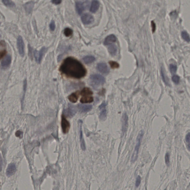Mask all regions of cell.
I'll return each instance as SVG.
<instances>
[{"label": "cell", "mask_w": 190, "mask_h": 190, "mask_svg": "<svg viewBox=\"0 0 190 190\" xmlns=\"http://www.w3.org/2000/svg\"><path fill=\"white\" fill-rule=\"evenodd\" d=\"M181 35L182 37L185 41L188 42H190V37L188 33L186 31H183L182 32Z\"/></svg>", "instance_id": "27"}, {"label": "cell", "mask_w": 190, "mask_h": 190, "mask_svg": "<svg viewBox=\"0 0 190 190\" xmlns=\"http://www.w3.org/2000/svg\"><path fill=\"white\" fill-rule=\"evenodd\" d=\"M165 159L166 163L167 165L168 166L169 163H170V161H169V155L168 153H167L166 155Z\"/></svg>", "instance_id": "34"}, {"label": "cell", "mask_w": 190, "mask_h": 190, "mask_svg": "<svg viewBox=\"0 0 190 190\" xmlns=\"http://www.w3.org/2000/svg\"><path fill=\"white\" fill-rule=\"evenodd\" d=\"M80 140L81 142V149L83 150H85L86 149V144H85V141H84V138H83V133L82 130V122L81 121H80Z\"/></svg>", "instance_id": "18"}, {"label": "cell", "mask_w": 190, "mask_h": 190, "mask_svg": "<svg viewBox=\"0 0 190 190\" xmlns=\"http://www.w3.org/2000/svg\"><path fill=\"white\" fill-rule=\"evenodd\" d=\"M62 73L70 77L80 79L86 75L87 70L82 64L73 57H69L63 61L60 68Z\"/></svg>", "instance_id": "1"}, {"label": "cell", "mask_w": 190, "mask_h": 190, "mask_svg": "<svg viewBox=\"0 0 190 190\" xmlns=\"http://www.w3.org/2000/svg\"><path fill=\"white\" fill-rule=\"evenodd\" d=\"M2 2L4 5L9 7H13L15 6V3L12 1L10 0H3Z\"/></svg>", "instance_id": "26"}, {"label": "cell", "mask_w": 190, "mask_h": 190, "mask_svg": "<svg viewBox=\"0 0 190 190\" xmlns=\"http://www.w3.org/2000/svg\"><path fill=\"white\" fill-rule=\"evenodd\" d=\"M46 51V48L45 47H43L39 51H34V56L35 60L38 64L41 63L43 59V56L45 53Z\"/></svg>", "instance_id": "7"}, {"label": "cell", "mask_w": 190, "mask_h": 190, "mask_svg": "<svg viewBox=\"0 0 190 190\" xmlns=\"http://www.w3.org/2000/svg\"><path fill=\"white\" fill-rule=\"evenodd\" d=\"M80 93L79 91L72 93L68 97L69 101L71 103H76L77 101L79 96Z\"/></svg>", "instance_id": "19"}, {"label": "cell", "mask_w": 190, "mask_h": 190, "mask_svg": "<svg viewBox=\"0 0 190 190\" xmlns=\"http://www.w3.org/2000/svg\"><path fill=\"white\" fill-rule=\"evenodd\" d=\"M109 64H110V67L113 69L117 68L119 67V64L116 62L113 61H111L109 62Z\"/></svg>", "instance_id": "29"}, {"label": "cell", "mask_w": 190, "mask_h": 190, "mask_svg": "<svg viewBox=\"0 0 190 190\" xmlns=\"http://www.w3.org/2000/svg\"><path fill=\"white\" fill-rule=\"evenodd\" d=\"M78 108L81 113H87L89 112L92 109V106L90 105L81 104L78 105Z\"/></svg>", "instance_id": "14"}, {"label": "cell", "mask_w": 190, "mask_h": 190, "mask_svg": "<svg viewBox=\"0 0 190 190\" xmlns=\"http://www.w3.org/2000/svg\"><path fill=\"white\" fill-rule=\"evenodd\" d=\"M11 57L10 55H8L2 60L1 63V66L3 68L6 69L8 68L11 62Z\"/></svg>", "instance_id": "13"}, {"label": "cell", "mask_w": 190, "mask_h": 190, "mask_svg": "<svg viewBox=\"0 0 190 190\" xmlns=\"http://www.w3.org/2000/svg\"><path fill=\"white\" fill-rule=\"evenodd\" d=\"M94 101V98L93 97L90 96H84L81 98L80 102L82 103H91Z\"/></svg>", "instance_id": "22"}, {"label": "cell", "mask_w": 190, "mask_h": 190, "mask_svg": "<svg viewBox=\"0 0 190 190\" xmlns=\"http://www.w3.org/2000/svg\"><path fill=\"white\" fill-rule=\"evenodd\" d=\"M128 126V117L126 113L123 115L122 117V130L123 133L126 132Z\"/></svg>", "instance_id": "16"}, {"label": "cell", "mask_w": 190, "mask_h": 190, "mask_svg": "<svg viewBox=\"0 0 190 190\" xmlns=\"http://www.w3.org/2000/svg\"><path fill=\"white\" fill-rule=\"evenodd\" d=\"M97 68L100 72L103 74H108L110 72L109 68L105 63L101 62L98 63L97 64Z\"/></svg>", "instance_id": "11"}, {"label": "cell", "mask_w": 190, "mask_h": 190, "mask_svg": "<svg viewBox=\"0 0 190 190\" xmlns=\"http://www.w3.org/2000/svg\"><path fill=\"white\" fill-rule=\"evenodd\" d=\"M81 19L82 23L85 25L91 24L94 20L93 16L91 14L88 13H85L82 15Z\"/></svg>", "instance_id": "9"}, {"label": "cell", "mask_w": 190, "mask_h": 190, "mask_svg": "<svg viewBox=\"0 0 190 190\" xmlns=\"http://www.w3.org/2000/svg\"><path fill=\"white\" fill-rule=\"evenodd\" d=\"M143 134H144V133L142 130L140 131L139 133L138 137H137L135 149H134V152L131 157V162L132 163H134L138 159V157L139 149L140 147L141 142V139L143 137Z\"/></svg>", "instance_id": "2"}, {"label": "cell", "mask_w": 190, "mask_h": 190, "mask_svg": "<svg viewBox=\"0 0 190 190\" xmlns=\"http://www.w3.org/2000/svg\"><path fill=\"white\" fill-rule=\"evenodd\" d=\"M88 1H77L76 2V11L78 14L80 15L85 10L87 7Z\"/></svg>", "instance_id": "5"}, {"label": "cell", "mask_w": 190, "mask_h": 190, "mask_svg": "<svg viewBox=\"0 0 190 190\" xmlns=\"http://www.w3.org/2000/svg\"><path fill=\"white\" fill-rule=\"evenodd\" d=\"M65 115L63 114L62 115L61 128L63 133L64 134H67L69 131L70 128V124L66 118Z\"/></svg>", "instance_id": "4"}, {"label": "cell", "mask_w": 190, "mask_h": 190, "mask_svg": "<svg viewBox=\"0 0 190 190\" xmlns=\"http://www.w3.org/2000/svg\"><path fill=\"white\" fill-rule=\"evenodd\" d=\"M169 68H170V71L171 73H174L176 72V71H177V67L176 65L171 64H170Z\"/></svg>", "instance_id": "30"}, {"label": "cell", "mask_w": 190, "mask_h": 190, "mask_svg": "<svg viewBox=\"0 0 190 190\" xmlns=\"http://www.w3.org/2000/svg\"><path fill=\"white\" fill-rule=\"evenodd\" d=\"M106 105V103L104 102L99 107V110L101 111L99 114V118L102 121L105 120L106 119L107 110L105 108Z\"/></svg>", "instance_id": "8"}, {"label": "cell", "mask_w": 190, "mask_h": 190, "mask_svg": "<svg viewBox=\"0 0 190 190\" xmlns=\"http://www.w3.org/2000/svg\"><path fill=\"white\" fill-rule=\"evenodd\" d=\"M22 132L21 131H17L16 133V136H17L18 137H19L20 136L22 135V134H21Z\"/></svg>", "instance_id": "38"}, {"label": "cell", "mask_w": 190, "mask_h": 190, "mask_svg": "<svg viewBox=\"0 0 190 190\" xmlns=\"http://www.w3.org/2000/svg\"><path fill=\"white\" fill-rule=\"evenodd\" d=\"M141 182V177L140 176H138L136 178V183H135V186L137 188H138L140 186Z\"/></svg>", "instance_id": "32"}, {"label": "cell", "mask_w": 190, "mask_h": 190, "mask_svg": "<svg viewBox=\"0 0 190 190\" xmlns=\"http://www.w3.org/2000/svg\"></svg>", "instance_id": "40"}, {"label": "cell", "mask_w": 190, "mask_h": 190, "mask_svg": "<svg viewBox=\"0 0 190 190\" xmlns=\"http://www.w3.org/2000/svg\"><path fill=\"white\" fill-rule=\"evenodd\" d=\"M50 29L52 31H54L55 29V24L54 20H52L51 21V23L50 24Z\"/></svg>", "instance_id": "33"}, {"label": "cell", "mask_w": 190, "mask_h": 190, "mask_svg": "<svg viewBox=\"0 0 190 190\" xmlns=\"http://www.w3.org/2000/svg\"><path fill=\"white\" fill-rule=\"evenodd\" d=\"M34 3L33 1H30L27 3L25 4L24 8L27 12L30 13L32 11L33 7H34Z\"/></svg>", "instance_id": "23"}, {"label": "cell", "mask_w": 190, "mask_h": 190, "mask_svg": "<svg viewBox=\"0 0 190 190\" xmlns=\"http://www.w3.org/2000/svg\"><path fill=\"white\" fill-rule=\"evenodd\" d=\"M80 94L82 96H88L92 95L93 94V92L91 91V89L89 88H84L81 90L80 93Z\"/></svg>", "instance_id": "21"}, {"label": "cell", "mask_w": 190, "mask_h": 190, "mask_svg": "<svg viewBox=\"0 0 190 190\" xmlns=\"http://www.w3.org/2000/svg\"><path fill=\"white\" fill-rule=\"evenodd\" d=\"M99 7V3L98 1H93L91 3L90 11L94 13L97 11Z\"/></svg>", "instance_id": "17"}, {"label": "cell", "mask_w": 190, "mask_h": 190, "mask_svg": "<svg viewBox=\"0 0 190 190\" xmlns=\"http://www.w3.org/2000/svg\"><path fill=\"white\" fill-rule=\"evenodd\" d=\"M91 85L94 87H97L102 86L105 82V79L99 74H93L90 77Z\"/></svg>", "instance_id": "3"}, {"label": "cell", "mask_w": 190, "mask_h": 190, "mask_svg": "<svg viewBox=\"0 0 190 190\" xmlns=\"http://www.w3.org/2000/svg\"><path fill=\"white\" fill-rule=\"evenodd\" d=\"M186 141L188 143H190V133L187 134L186 137Z\"/></svg>", "instance_id": "37"}, {"label": "cell", "mask_w": 190, "mask_h": 190, "mask_svg": "<svg viewBox=\"0 0 190 190\" xmlns=\"http://www.w3.org/2000/svg\"><path fill=\"white\" fill-rule=\"evenodd\" d=\"M117 41V38L114 35H111L107 37L104 41L105 45H110Z\"/></svg>", "instance_id": "15"}, {"label": "cell", "mask_w": 190, "mask_h": 190, "mask_svg": "<svg viewBox=\"0 0 190 190\" xmlns=\"http://www.w3.org/2000/svg\"><path fill=\"white\" fill-rule=\"evenodd\" d=\"M117 48L115 45L112 44L109 45L108 47V51L109 53L112 56H114L117 52Z\"/></svg>", "instance_id": "20"}, {"label": "cell", "mask_w": 190, "mask_h": 190, "mask_svg": "<svg viewBox=\"0 0 190 190\" xmlns=\"http://www.w3.org/2000/svg\"><path fill=\"white\" fill-rule=\"evenodd\" d=\"M84 62L86 64H89L94 61L96 59L94 56L88 55L85 56L83 59Z\"/></svg>", "instance_id": "24"}, {"label": "cell", "mask_w": 190, "mask_h": 190, "mask_svg": "<svg viewBox=\"0 0 190 190\" xmlns=\"http://www.w3.org/2000/svg\"><path fill=\"white\" fill-rule=\"evenodd\" d=\"M64 33L65 36L69 37L71 36L73 34V30L71 28H67L64 29Z\"/></svg>", "instance_id": "28"}, {"label": "cell", "mask_w": 190, "mask_h": 190, "mask_svg": "<svg viewBox=\"0 0 190 190\" xmlns=\"http://www.w3.org/2000/svg\"><path fill=\"white\" fill-rule=\"evenodd\" d=\"M172 80L175 84H179L180 80V77L179 76L177 75H174L172 77Z\"/></svg>", "instance_id": "31"}, {"label": "cell", "mask_w": 190, "mask_h": 190, "mask_svg": "<svg viewBox=\"0 0 190 190\" xmlns=\"http://www.w3.org/2000/svg\"><path fill=\"white\" fill-rule=\"evenodd\" d=\"M77 112V109L76 107L71 104H69L68 108L66 110L65 113L67 116L71 118L75 115Z\"/></svg>", "instance_id": "10"}, {"label": "cell", "mask_w": 190, "mask_h": 190, "mask_svg": "<svg viewBox=\"0 0 190 190\" xmlns=\"http://www.w3.org/2000/svg\"><path fill=\"white\" fill-rule=\"evenodd\" d=\"M17 171L16 165L14 163H10L8 166L6 171V175L8 177H10L13 175Z\"/></svg>", "instance_id": "12"}, {"label": "cell", "mask_w": 190, "mask_h": 190, "mask_svg": "<svg viewBox=\"0 0 190 190\" xmlns=\"http://www.w3.org/2000/svg\"><path fill=\"white\" fill-rule=\"evenodd\" d=\"M161 73L162 79H163V81L164 82H165V83L166 85H169L168 78L167 77L166 75L164 69L162 68H161Z\"/></svg>", "instance_id": "25"}, {"label": "cell", "mask_w": 190, "mask_h": 190, "mask_svg": "<svg viewBox=\"0 0 190 190\" xmlns=\"http://www.w3.org/2000/svg\"><path fill=\"white\" fill-rule=\"evenodd\" d=\"M188 149H189V150L190 151V145H188Z\"/></svg>", "instance_id": "39"}, {"label": "cell", "mask_w": 190, "mask_h": 190, "mask_svg": "<svg viewBox=\"0 0 190 190\" xmlns=\"http://www.w3.org/2000/svg\"><path fill=\"white\" fill-rule=\"evenodd\" d=\"M151 26L152 27V32L154 33L156 29V24H155V22L154 21H152L151 22Z\"/></svg>", "instance_id": "35"}, {"label": "cell", "mask_w": 190, "mask_h": 190, "mask_svg": "<svg viewBox=\"0 0 190 190\" xmlns=\"http://www.w3.org/2000/svg\"><path fill=\"white\" fill-rule=\"evenodd\" d=\"M51 2L53 4L57 5V4H60L61 2L62 1L61 0H53Z\"/></svg>", "instance_id": "36"}, {"label": "cell", "mask_w": 190, "mask_h": 190, "mask_svg": "<svg viewBox=\"0 0 190 190\" xmlns=\"http://www.w3.org/2000/svg\"><path fill=\"white\" fill-rule=\"evenodd\" d=\"M17 46L20 55L22 57L24 56L25 44L22 37L19 36L17 40Z\"/></svg>", "instance_id": "6"}]
</instances>
